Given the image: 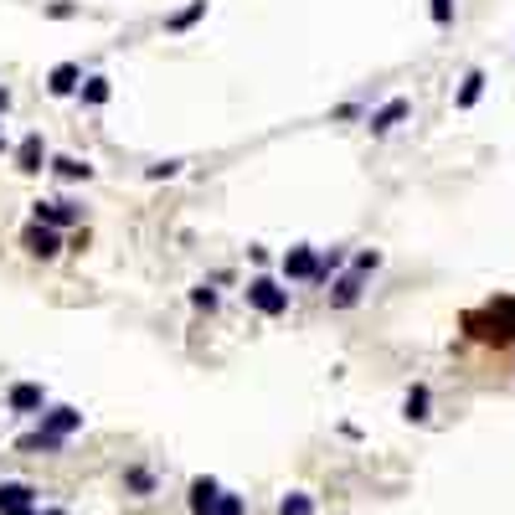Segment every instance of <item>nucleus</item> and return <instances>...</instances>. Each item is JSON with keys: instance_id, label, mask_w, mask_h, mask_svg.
<instances>
[{"instance_id": "19", "label": "nucleus", "mask_w": 515, "mask_h": 515, "mask_svg": "<svg viewBox=\"0 0 515 515\" xmlns=\"http://www.w3.org/2000/svg\"><path fill=\"white\" fill-rule=\"evenodd\" d=\"M484 83H490V78H484L480 67H474V73H464V83H459V93H453V109H474V103L484 98Z\"/></svg>"}, {"instance_id": "6", "label": "nucleus", "mask_w": 515, "mask_h": 515, "mask_svg": "<svg viewBox=\"0 0 515 515\" xmlns=\"http://www.w3.org/2000/svg\"><path fill=\"white\" fill-rule=\"evenodd\" d=\"M407 113H413V103H407V98H386V103L366 109V119H361V124H366V134H371V140H382V134H392V129L403 124Z\"/></svg>"}, {"instance_id": "17", "label": "nucleus", "mask_w": 515, "mask_h": 515, "mask_svg": "<svg viewBox=\"0 0 515 515\" xmlns=\"http://www.w3.org/2000/svg\"><path fill=\"white\" fill-rule=\"evenodd\" d=\"M63 449H67V438H52V433H42V428L16 438V453H63Z\"/></svg>"}, {"instance_id": "24", "label": "nucleus", "mask_w": 515, "mask_h": 515, "mask_svg": "<svg viewBox=\"0 0 515 515\" xmlns=\"http://www.w3.org/2000/svg\"><path fill=\"white\" fill-rule=\"evenodd\" d=\"M222 305V299H217V289H211V284H196L191 289V309H201V315H211V309Z\"/></svg>"}, {"instance_id": "20", "label": "nucleus", "mask_w": 515, "mask_h": 515, "mask_svg": "<svg viewBox=\"0 0 515 515\" xmlns=\"http://www.w3.org/2000/svg\"><path fill=\"white\" fill-rule=\"evenodd\" d=\"M490 320H495V330H500V340H515V299H490Z\"/></svg>"}, {"instance_id": "8", "label": "nucleus", "mask_w": 515, "mask_h": 515, "mask_svg": "<svg viewBox=\"0 0 515 515\" xmlns=\"http://www.w3.org/2000/svg\"><path fill=\"white\" fill-rule=\"evenodd\" d=\"M5 407H11V413H21V418H36V413L47 407V386H42V382H11Z\"/></svg>"}, {"instance_id": "26", "label": "nucleus", "mask_w": 515, "mask_h": 515, "mask_svg": "<svg viewBox=\"0 0 515 515\" xmlns=\"http://www.w3.org/2000/svg\"><path fill=\"white\" fill-rule=\"evenodd\" d=\"M351 268H355V274H376V268H382V253H376V248H361V253H355L351 258Z\"/></svg>"}, {"instance_id": "15", "label": "nucleus", "mask_w": 515, "mask_h": 515, "mask_svg": "<svg viewBox=\"0 0 515 515\" xmlns=\"http://www.w3.org/2000/svg\"><path fill=\"white\" fill-rule=\"evenodd\" d=\"M207 11H211V0H191V5H180L176 16H165V32H170V36H186L191 26H201V21H207Z\"/></svg>"}, {"instance_id": "28", "label": "nucleus", "mask_w": 515, "mask_h": 515, "mask_svg": "<svg viewBox=\"0 0 515 515\" xmlns=\"http://www.w3.org/2000/svg\"><path fill=\"white\" fill-rule=\"evenodd\" d=\"M428 16L433 26H453V0H428Z\"/></svg>"}, {"instance_id": "32", "label": "nucleus", "mask_w": 515, "mask_h": 515, "mask_svg": "<svg viewBox=\"0 0 515 515\" xmlns=\"http://www.w3.org/2000/svg\"><path fill=\"white\" fill-rule=\"evenodd\" d=\"M0 150H5V140H0Z\"/></svg>"}, {"instance_id": "27", "label": "nucleus", "mask_w": 515, "mask_h": 515, "mask_svg": "<svg viewBox=\"0 0 515 515\" xmlns=\"http://www.w3.org/2000/svg\"><path fill=\"white\" fill-rule=\"evenodd\" d=\"M180 170H186V160H155V165L145 170V180H176Z\"/></svg>"}, {"instance_id": "22", "label": "nucleus", "mask_w": 515, "mask_h": 515, "mask_svg": "<svg viewBox=\"0 0 515 515\" xmlns=\"http://www.w3.org/2000/svg\"><path fill=\"white\" fill-rule=\"evenodd\" d=\"M278 515H315V495H305V490H289V495L278 500Z\"/></svg>"}, {"instance_id": "16", "label": "nucleus", "mask_w": 515, "mask_h": 515, "mask_svg": "<svg viewBox=\"0 0 515 515\" xmlns=\"http://www.w3.org/2000/svg\"><path fill=\"white\" fill-rule=\"evenodd\" d=\"M155 490H160V480H155V469H150V464H129V469H124V495L150 500Z\"/></svg>"}, {"instance_id": "7", "label": "nucleus", "mask_w": 515, "mask_h": 515, "mask_svg": "<svg viewBox=\"0 0 515 515\" xmlns=\"http://www.w3.org/2000/svg\"><path fill=\"white\" fill-rule=\"evenodd\" d=\"M36 484L26 480H0V515H36Z\"/></svg>"}, {"instance_id": "14", "label": "nucleus", "mask_w": 515, "mask_h": 515, "mask_svg": "<svg viewBox=\"0 0 515 515\" xmlns=\"http://www.w3.org/2000/svg\"><path fill=\"white\" fill-rule=\"evenodd\" d=\"M78 83H83V67L78 63H57L47 73V93L52 98H73V93H78Z\"/></svg>"}, {"instance_id": "3", "label": "nucleus", "mask_w": 515, "mask_h": 515, "mask_svg": "<svg viewBox=\"0 0 515 515\" xmlns=\"http://www.w3.org/2000/svg\"><path fill=\"white\" fill-rule=\"evenodd\" d=\"M63 248H67V242H63V232H57V227H42V222H26V227H21V253L36 258V263H52Z\"/></svg>"}, {"instance_id": "31", "label": "nucleus", "mask_w": 515, "mask_h": 515, "mask_svg": "<svg viewBox=\"0 0 515 515\" xmlns=\"http://www.w3.org/2000/svg\"><path fill=\"white\" fill-rule=\"evenodd\" d=\"M36 515H67V510H36Z\"/></svg>"}, {"instance_id": "21", "label": "nucleus", "mask_w": 515, "mask_h": 515, "mask_svg": "<svg viewBox=\"0 0 515 515\" xmlns=\"http://www.w3.org/2000/svg\"><path fill=\"white\" fill-rule=\"evenodd\" d=\"M340 268H345V248H320V263H315V284H330Z\"/></svg>"}, {"instance_id": "23", "label": "nucleus", "mask_w": 515, "mask_h": 515, "mask_svg": "<svg viewBox=\"0 0 515 515\" xmlns=\"http://www.w3.org/2000/svg\"><path fill=\"white\" fill-rule=\"evenodd\" d=\"M242 510H248V500L232 495V490H222V495L211 500V510H207V515H242Z\"/></svg>"}, {"instance_id": "4", "label": "nucleus", "mask_w": 515, "mask_h": 515, "mask_svg": "<svg viewBox=\"0 0 515 515\" xmlns=\"http://www.w3.org/2000/svg\"><path fill=\"white\" fill-rule=\"evenodd\" d=\"M315 263H320V248L315 242H294L289 253L278 258V274H284V284H315Z\"/></svg>"}, {"instance_id": "18", "label": "nucleus", "mask_w": 515, "mask_h": 515, "mask_svg": "<svg viewBox=\"0 0 515 515\" xmlns=\"http://www.w3.org/2000/svg\"><path fill=\"white\" fill-rule=\"evenodd\" d=\"M428 407H433V392L428 386H407V397H403V418L407 423H428Z\"/></svg>"}, {"instance_id": "1", "label": "nucleus", "mask_w": 515, "mask_h": 515, "mask_svg": "<svg viewBox=\"0 0 515 515\" xmlns=\"http://www.w3.org/2000/svg\"><path fill=\"white\" fill-rule=\"evenodd\" d=\"M242 299H248V309H258L263 320H284L289 305H294V289H284L274 274H253L248 289H242Z\"/></svg>"}, {"instance_id": "2", "label": "nucleus", "mask_w": 515, "mask_h": 515, "mask_svg": "<svg viewBox=\"0 0 515 515\" xmlns=\"http://www.w3.org/2000/svg\"><path fill=\"white\" fill-rule=\"evenodd\" d=\"M32 222L57 227V232H73V227L83 222V201H73V196H36L32 201Z\"/></svg>"}, {"instance_id": "11", "label": "nucleus", "mask_w": 515, "mask_h": 515, "mask_svg": "<svg viewBox=\"0 0 515 515\" xmlns=\"http://www.w3.org/2000/svg\"><path fill=\"white\" fill-rule=\"evenodd\" d=\"M47 170L63 186H78V180H93V165L83 160V155H47Z\"/></svg>"}, {"instance_id": "25", "label": "nucleus", "mask_w": 515, "mask_h": 515, "mask_svg": "<svg viewBox=\"0 0 515 515\" xmlns=\"http://www.w3.org/2000/svg\"><path fill=\"white\" fill-rule=\"evenodd\" d=\"M42 16H47V21H73V16H83V11L73 5V0H47V5H42Z\"/></svg>"}, {"instance_id": "13", "label": "nucleus", "mask_w": 515, "mask_h": 515, "mask_svg": "<svg viewBox=\"0 0 515 515\" xmlns=\"http://www.w3.org/2000/svg\"><path fill=\"white\" fill-rule=\"evenodd\" d=\"M113 98V83L103 78V73H83V83H78V103L83 109H103Z\"/></svg>"}, {"instance_id": "9", "label": "nucleus", "mask_w": 515, "mask_h": 515, "mask_svg": "<svg viewBox=\"0 0 515 515\" xmlns=\"http://www.w3.org/2000/svg\"><path fill=\"white\" fill-rule=\"evenodd\" d=\"M47 140H42V134H26V140H21L16 150H11V160H16V170L21 176H42V170H47Z\"/></svg>"}, {"instance_id": "5", "label": "nucleus", "mask_w": 515, "mask_h": 515, "mask_svg": "<svg viewBox=\"0 0 515 515\" xmlns=\"http://www.w3.org/2000/svg\"><path fill=\"white\" fill-rule=\"evenodd\" d=\"M325 299H330V309H355L361 299H366V274H355V268H340V274L330 278Z\"/></svg>"}, {"instance_id": "29", "label": "nucleus", "mask_w": 515, "mask_h": 515, "mask_svg": "<svg viewBox=\"0 0 515 515\" xmlns=\"http://www.w3.org/2000/svg\"><path fill=\"white\" fill-rule=\"evenodd\" d=\"M330 119H340V124H351V119H366V109H361V103H340V109L330 113Z\"/></svg>"}, {"instance_id": "30", "label": "nucleus", "mask_w": 515, "mask_h": 515, "mask_svg": "<svg viewBox=\"0 0 515 515\" xmlns=\"http://www.w3.org/2000/svg\"><path fill=\"white\" fill-rule=\"evenodd\" d=\"M5 113H11V88L0 83V119H5Z\"/></svg>"}, {"instance_id": "12", "label": "nucleus", "mask_w": 515, "mask_h": 515, "mask_svg": "<svg viewBox=\"0 0 515 515\" xmlns=\"http://www.w3.org/2000/svg\"><path fill=\"white\" fill-rule=\"evenodd\" d=\"M217 495H222V480H211V474H196V480L186 484V510H191V515H207Z\"/></svg>"}, {"instance_id": "10", "label": "nucleus", "mask_w": 515, "mask_h": 515, "mask_svg": "<svg viewBox=\"0 0 515 515\" xmlns=\"http://www.w3.org/2000/svg\"><path fill=\"white\" fill-rule=\"evenodd\" d=\"M36 428H42V433H52V438H73L83 428V413L78 407H42V413H36Z\"/></svg>"}]
</instances>
